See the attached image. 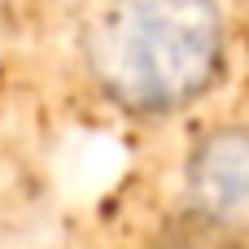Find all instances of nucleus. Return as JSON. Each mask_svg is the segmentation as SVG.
<instances>
[{
    "mask_svg": "<svg viewBox=\"0 0 249 249\" xmlns=\"http://www.w3.org/2000/svg\"><path fill=\"white\" fill-rule=\"evenodd\" d=\"M184 175L193 210L210 228L249 236V127H219L201 136Z\"/></svg>",
    "mask_w": 249,
    "mask_h": 249,
    "instance_id": "nucleus-2",
    "label": "nucleus"
},
{
    "mask_svg": "<svg viewBox=\"0 0 249 249\" xmlns=\"http://www.w3.org/2000/svg\"><path fill=\"white\" fill-rule=\"evenodd\" d=\"M79 44L88 79L109 105L162 118L214 88L223 13L214 0H101Z\"/></svg>",
    "mask_w": 249,
    "mask_h": 249,
    "instance_id": "nucleus-1",
    "label": "nucleus"
}]
</instances>
